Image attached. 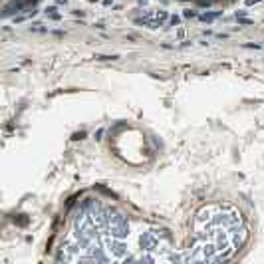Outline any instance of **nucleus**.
<instances>
[{
	"mask_svg": "<svg viewBox=\"0 0 264 264\" xmlns=\"http://www.w3.org/2000/svg\"><path fill=\"white\" fill-rule=\"evenodd\" d=\"M195 244L181 254V262H220L244 244L246 228L236 209L209 205L195 217Z\"/></svg>",
	"mask_w": 264,
	"mask_h": 264,
	"instance_id": "f257e3e1",
	"label": "nucleus"
},
{
	"mask_svg": "<svg viewBox=\"0 0 264 264\" xmlns=\"http://www.w3.org/2000/svg\"><path fill=\"white\" fill-rule=\"evenodd\" d=\"M103 234L113 238H127L129 236V222L127 219L113 209H105V220H103Z\"/></svg>",
	"mask_w": 264,
	"mask_h": 264,
	"instance_id": "f03ea898",
	"label": "nucleus"
},
{
	"mask_svg": "<svg viewBox=\"0 0 264 264\" xmlns=\"http://www.w3.org/2000/svg\"><path fill=\"white\" fill-rule=\"evenodd\" d=\"M30 4H32L30 0H12V2H8V4L4 6V10H2V18H8V16H12V14H16V12L26 10Z\"/></svg>",
	"mask_w": 264,
	"mask_h": 264,
	"instance_id": "7ed1b4c3",
	"label": "nucleus"
},
{
	"mask_svg": "<svg viewBox=\"0 0 264 264\" xmlns=\"http://www.w3.org/2000/svg\"><path fill=\"white\" fill-rule=\"evenodd\" d=\"M217 16H220V12H207V14H201V20H205V22H210V20H215Z\"/></svg>",
	"mask_w": 264,
	"mask_h": 264,
	"instance_id": "20e7f679",
	"label": "nucleus"
},
{
	"mask_svg": "<svg viewBox=\"0 0 264 264\" xmlns=\"http://www.w3.org/2000/svg\"><path fill=\"white\" fill-rule=\"evenodd\" d=\"M95 60L105 62V60H119V56H95Z\"/></svg>",
	"mask_w": 264,
	"mask_h": 264,
	"instance_id": "39448f33",
	"label": "nucleus"
},
{
	"mask_svg": "<svg viewBox=\"0 0 264 264\" xmlns=\"http://www.w3.org/2000/svg\"><path fill=\"white\" fill-rule=\"evenodd\" d=\"M56 8H48V10H46V14H50V16H52V18H54V20H60V14H56Z\"/></svg>",
	"mask_w": 264,
	"mask_h": 264,
	"instance_id": "423d86ee",
	"label": "nucleus"
},
{
	"mask_svg": "<svg viewBox=\"0 0 264 264\" xmlns=\"http://www.w3.org/2000/svg\"><path fill=\"white\" fill-rule=\"evenodd\" d=\"M14 222H18L20 226H26V224H28V219H14Z\"/></svg>",
	"mask_w": 264,
	"mask_h": 264,
	"instance_id": "0eeeda50",
	"label": "nucleus"
},
{
	"mask_svg": "<svg viewBox=\"0 0 264 264\" xmlns=\"http://www.w3.org/2000/svg\"><path fill=\"white\" fill-rule=\"evenodd\" d=\"M256 2H262V0H246V4H248V6H252V4H256Z\"/></svg>",
	"mask_w": 264,
	"mask_h": 264,
	"instance_id": "6e6552de",
	"label": "nucleus"
},
{
	"mask_svg": "<svg viewBox=\"0 0 264 264\" xmlns=\"http://www.w3.org/2000/svg\"><path fill=\"white\" fill-rule=\"evenodd\" d=\"M89 2H98V0H89Z\"/></svg>",
	"mask_w": 264,
	"mask_h": 264,
	"instance_id": "1a4fd4ad",
	"label": "nucleus"
}]
</instances>
